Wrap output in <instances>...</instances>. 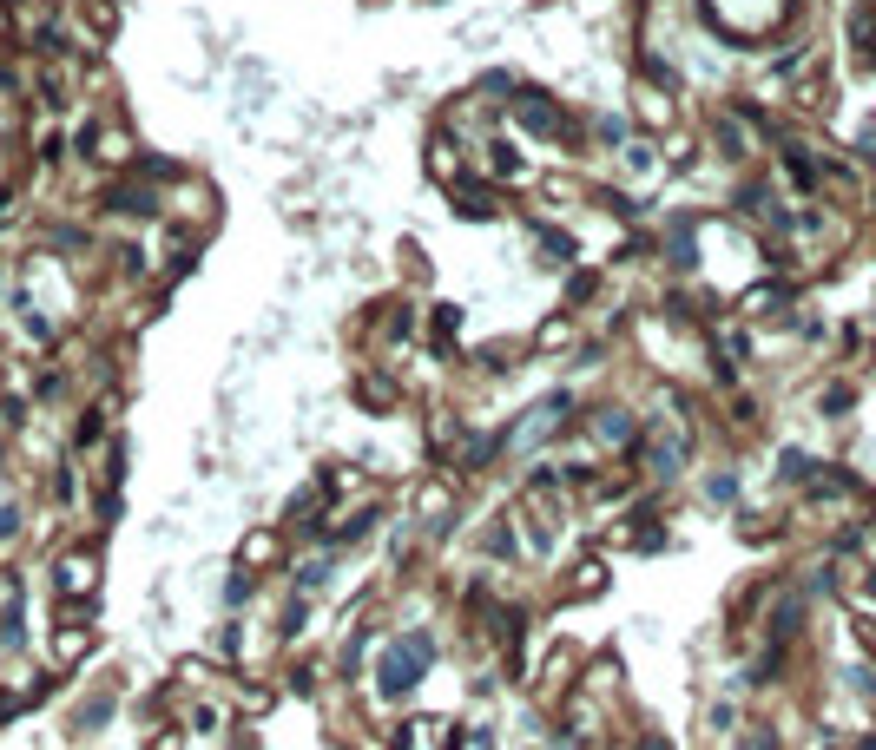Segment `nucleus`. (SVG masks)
Here are the masks:
<instances>
[{
  "label": "nucleus",
  "mask_w": 876,
  "mask_h": 750,
  "mask_svg": "<svg viewBox=\"0 0 876 750\" xmlns=\"http://www.w3.org/2000/svg\"><path fill=\"white\" fill-rule=\"evenodd\" d=\"M277 560H284V540H277L271 527H251L238 540V566H244V573H264V566H277Z\"/></svg>",
  "instance_id": "6e6552de"
},
{
  "label": "nucleus",
  "mask_w": 876,
  "mask_h": 750,
  "mask_svg": "<svg viewBox=\"0 0 876 750\" xmlns=\"http://www.w3.org/2000/svg\"><path fill=\"white\" fill-rule=\"evenodd\" d=\"M738 750H784V744L771 724H751V731H738Z\"/></svg>",
  "instance_id": "4468645a"
},
{
  "label": "nucleus",
  "mask_w": 876,
  "mask_h": 750,
  "mask_svg": "<svg viewBox=\"0 0 876 750\" xmlns=\"http://www.w3.org/2000/svg\"><path fill=\"white\" fill-rule=\"evenodd\" d=\"M534 349H541V356H560V349H580V316H574V310L547 316V323L534 329Z\"/></svg>",
  "instance_id": "9d476101"
},
{
  "label": "nucleus",
  "mask_w": 876,
  "mask_h": 750,
  "mask_svg": "<svg viewBox=\"0 0 876 750\" xmlns=\"http://www.w3.org/2000/svg\"><path fill=\"white\" fill-rule=\"evenodd\" d=\"M429 178H435L442 191L462 178V139H455L448 125H435V132H429Z\"/></svg>",
  "instance_id": "423d86ee"
},
{
  "label": "nucleus",
  "mask_w": 876,
  "mask_h": 750,
  "mask_svg": "<svg viewBox=\"0 0 876 750\" xmlns=\"http://www.w3.org/2000/svg\"><path fill=\"white\" fill-rule=\"evenodd\" d=\"M448 204H455L468 224H501V218H508V191H494L481 172L455 178V185H448Z\"/></svg>",
  "instance_id": "39448f33"
},
{
  "label": "nucleus",
  "mask_w": 876,
  "mask_h": 750,
  "mask_svg": "<svg viewBox=\"0 0 876 750\" xmlns=\"http://www.w3.org/2000/svg\"><path fill=\"white\" fill-rule=\"evenodd\" d=\"M857 375H830L824 389H817V415H824V422H844L850 408H857Z\"/></svg>",
  "instance_id": "f8f14e48"
},
{
  "label": "nucleus",
  "mask_w": 876,
  "mask_h": 750,
  "mask_svg": "<svg viewBox=\"0 0 876 750\" xmlns=\"http://www.w3.org/2000/svg\"><path fill=\"white\" fill-rule=\"evenodd\" d=\"M112 711H119V698H112V691H93V698H80V711H73V724H80V731H99V724H106Z\"/></svg>",
  "instance_id": "ddd939ff"
},
{
  "label": "nucleus",
  "mask_w": 876,
  "mask_h": 750,
  "mask_svg": "<svg viewBox=\"0 0 876 750\" xmlns=\"http://www.w3.org/2000/svg\"><path fill=\"white\" fill-rule=\"evenodd\" d=\"M53 593L66 606H93L99 599V547H66L53 560Z\"/></svg>",
  "instance_id": "f03ea898"
},
{
  "label": "nucleus",
  "mask_w": 876,
  "mask_h": 750,
  "mask_svg": "<svg viewBox=\"0 0 876 750\" xmlns=\"http://www.w3.org/2000/svg\"><path fill=\"white\" fill-rule=\"evenodd\" d=\"M356 402H363L369 415H389V408L402 402V382H389V369H363L356 375Z\"/></svg>",
  "instance_id": "0eeeda50"
},
{
  "label": "nucleus",
  "mask_w": 876,
  "mask_h": 750,
  "mask_svg": "<svg viewBox=\"0 0 876 750\" xmlns=\"http://www.w3.org/2000/svg\"><path fill=\"white\" fill-rule=\"evenodd\" d=\"M606 573H613L606 553H580V560L567 566V593H574V599H600L606 593Z\"/></svg>",
  "instance_id": "1a4fd4ad"
},
{
  "label": "nucleus",
  "mask_w": 876,
  "mask_h": 750,
  "mask_svg": "<svg viewBox=\"0 0 876 750\" xmlns=\"http://www.w3.org/2000/svg\"><path fill=\"white\" fill-rule=\"evenodd\" d=\"M93 619H86V606H66V619H60V632H53V645H47V672H73V665H86L93 658Z\"/></svg>",
  "instance_id": "7ed1b4c3"
},
{
  "label": "nucleus",
  "mask_w": 876,
  "mask_h": 750,
  "mask_svg": "<svg viewBox=\"0 0 876 750\" xmlns=\"http://www.w3.org/2000/svg\"><path fill=\"white\" fill-rule=\"evenodd\" d=\"M429 665H435V632L396 625V632L383 639V652H376V691H383V704H402Z\"/></svg>",
  "instance_id": "f257e3e1"
},
{
  "label": "nucleus",
  "mask_w": 876,
  "mask_h": 750,
  "mask_svg": "<svg viewBox=\"0 0 876 750\" xmlns=\"http://www.w3.org/2000/svg\"><path fill=\"white\" fill-rule=\"evenodd\" d=\"M699 494H705V507H718V514H725V507L738 514V500H745L738 468H705V474H699Z\"/></svg>",
  "instance_id": "9b49d317"
},
{
  "label": "nucleus",
  "mask_w": 876,
  "mask_h": 750,
  "mask_svg": "<svg viewBox=\"0 0 876 750\" xmlns=\"http://www.w3.org/2000/svg\"><path fill=\"white\" fill-rule=\"evenodd\" d=\"M481 152V178H488L494 191H514V185H534V165H527L521 152H514V139L508 132H494V139H481L475 145Z\"/></svg>",
  "instance_id": "20e7f679"
}]
</instances>
